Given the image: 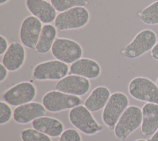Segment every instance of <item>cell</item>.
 <instances>
[{"instance_id": "f546056e", "label": "cell", "mask_w": 158, "mask_h": 141, "mask_svg": "<svg viewBox=\"0 0 158 141\" xmlns=\"http://www.w3.org/2000/svg\"><path fill=\"white\" fill-rule=\"evenodd\" d=\"M10 0H0V4L2 6V5H4V4H6V3H7Z\"/></svg>"}, {"instance_id": "484cf974", "label": "cell", "mask_w": 158, "mask_h": 141, "mask_svg": "<svg viewBox=\"0 0 158 141\" xmlns=\"http://www.w3.org/2000/svg\"><path fill=\"white\" fill-rule=\"evenodd\" d=\"M9 45L7 39L2 35H0V55H4L9 48Z\"/></svg>"}, {"instance_id": "1f68e13d", "label": "cell", "mask_w": 158, "mask_h": 141, "mask_svg": "<svg viewBox=\"0 0 158 141\" xmlns=\"http://www.w3.org/2000/svg\"><path fill=\"white\" fill-rule=\"evenodd\" d=\"M156 83H157V85H158V78H157V80H156Z\"/></svg>"}, {"instance_id": "8992f818", "label": "cell", "mask_w": 158, "mask_h": 141, "mask_svg": "<svg viewBox=\"0 0 158 141\" xmlns=\"http://www.w3.org/2000/svg\"><path fill=\"white\" fill-rule=\"evenodd\" d=\"M128 93L135 100L158 104V85L145 77H136L130 80Z\"/></svg>"}, {"instance_id": "9a60e30c", "label": "cell", "mask_w": 158, "mask_h": 141, "mask_svg": "<svg viewBox=\"0 0 158 141\" xmlns=\"http://www.w3.org/2000/svg\"><path fill=\"white\" fill-rule=\"evenodd\" d=\"M26 59V51L24 46L18 41H13L4 53L2 63L10 72L19 70L24 64Z\"/></svg>"}, {"instance_id": "2e32d148", "label": "cell", "mask_w": 158, "mask_h": 141, "mask_svg": "<svg viewBox=\"0 0 158 141\" xmlns=\"http://www.w3.org/2000/svg\"><path fill=\"white\" fill-rule=\"evenodd\" d=\"M69 73L88 79H95L101 75V67L99 64L94 59L81 58L70 64Z\"/></svg>"}, {"instance_id": "e0dca14e", "label": "cell", "mask_w": 158, "mask_h": 141, "mask_svg": "<svg viewBox=\"0 0 158 141\" xmlns=\"http://www.w3.org/2000/svg\"><path fill=\"white\" fill-rule=\"evenodd\" d=\"M141 132L145 136L153 135L158 129V104L147 103L142 108Z\"/></svg>"}, {"instance_id": "603a6c76", "label": "cell", "mask_w": 158, "mask_h": 141, "mask_svg": "<svg viewBox=\"0 0 158 141\" xmlns=\"http://www.w3.org/2000/svg\"><path fill=\"white\" fill-rule=\"evenodd\" d=\"M21 138L23 141H52L48 135L31 128L23 130Z\"/></svg>"}, {"instance_id": "d6a6232c", "label": "cell", "mask_w": 158, "mask_h": 141, "mask_svg": "<svg viewBox=\"0 0 158 141\" xmlns=\"http://www.w3.org/2000/svg\"><path fill=\"white\" fill-rule=\"evenodd\" d=\"M46 1H49V0H46Z\"/></svg>"}, {"instance_id": "9c48e42d", "label": "cell", "mask_w": 158, "mask_h": 141, "mask_svg": "<svg viewBox=\"0 0 158 141\" xmlns=\"http://www.w3.org/2000/svg\"><path fill=\"white\" fill-rule=\"evenodd\" d=\"M69 72L67 64L53 59L38 64L33 70L32 77L38 81L59 80L67 76Z\"/></svg>"}, {"instance_id": "ac0fdd59", "label": "cell", "mask_w": 158, "mask_h": 141, "mask_svg": "<svg viewBox=\"0 0 158 141\" xmlns=\"http://www.w3.org/2000/svg\"><path fill=\"white\" fill-rule=\"evenodd\" d=\"M110 90L105 86L94 88L84 101V106L91 112H96L103 109L110 96Z\"/></svg>"}, {"instance_id": "cb8c5ba5", "label": "cell", "mask_w": 158, "mask_h": 141, "mask_svg": "<svg viewBox=\"0 0 158 141\" xmlns=\"http://www.w3.org/2000/svg\"><path fill=\"white\" fill-rule=\"evenodd\" d=\"M13 113L9 105L6 102H0V124H5L10 121L13 116Z\"/></svg>"}, {"instance_id": "3957f363", "label": "cell", "mask_w": 158, "mask_h": 141, "mask_svg": "<svg viewBox=\"0 0 158 141\" xmlns=\"http://www.w3.org/2000/svg\"><path fill=\"white\" fill-rule=\"evenodd\" d=\"M70 123L85 135H93L103 130V127L93 116L91 111L83 105L77 106L69 113Z\"/></svg>"}, {"instance_id": "ffe728a7", "label": "cell", "mask_w": 158, "mask_h": 141, "mask_svg": "<svg viewBox=\"0 0 158 141\" xmlns=\"http://www.w3.org/2000/svg\"><path fill=\"white\" fill-rule=\"evenodd\" d=\"M52 24H45L43 26L35 51L39 54H46L51 50L52 46L57 38V31Z\"/></svg>"}, {"instance_id": "4fadbf2b", "label": "cell", "mask_w": 158, "mask_h": 141, "mask_svg": "<svg viewBox=\"0 0 158 141\" xmlns=\"http://www.w3.org/2000/svg\"><path fill=\"white\" fill-rule=\"evenodd\" d=\"M47 110L43 104L38 102H30L19 106L14 110L13 118L20 124H28L46 114Z\"/></svg>"}, {"instance_id": "d6986e66", "label": "cell", "mask_w": 158, "mask_h": 141, "mask_svg": "<svg viewBox=\"0 0 158 141\" xmlns=\"http://www.w3.org/2000/svg\"><path fill=\"white\" fill-rule=\"evenodd\" d=\"M32 126L33 129L52 137L60 136L64 132V125L60 121L45 116L34 120Z\"/></svg>"}, {"instance_id": "30bf717a", "label": "cell", "mask_w": 158, "mask_h": 141, "mask_svg": "<svg viewBox=\"0 0 158 141\" xmlns=\"http://www.w3.org/2000/svg\"><path fill=\"white\" fill-rule=\"evenodd\" d=\"M37 94L36 87L31 82L23 81L7 90L3 94V99L9 105L19 106L31 102Z\"/></svg>"}, {"instance_id": "ba28073f", "label": "cell", "mask_w": 158, "mask_h": 141, "mask_svg": "<svg viewBox=\"0 0 158 141\" xmlns=\"http://www.w3.org/2000/svg\"><path fill=\"white\" fill-rule=\"evenodd\" d=\"M80 96L70 95L58 90H51L43 96L42 104L51 113L71 109L81 104Z\"/></svg>"}, {"instance_id": "5bb4252c", "label": "cell", "mask_w": 158, "mask_h": 141, "mask_svg": "<svg viewBox=\"0 0 158 141\" xmlns=\"http://www.w3.org/2000/svg\"><path fill=\"white\" fill-rule=\"evenodd\" d=\"M27 10L42 23L50 24L54 22L57 11L52 4L46 0H26Z\"/></svg>"}, {"instance_id": "6da1fadb", "label": "cell", "mask_w": 158, "mask_h": 141, "mask_svg": "<svg viewBox=\"0 0 158 141\" xmlns=\"http://www.w3.org/2000/svg\"><path fill=\"white\" fill-rule=\"evenodd\" d=\"M157 41L156 33L151 29L139 31L133 40L121 51L122 54L128 59H135L151 50Z\"/></svg>"}, {"instance_id": "d4e9b609", "label": "cell", "mask_w": 158, "mask_h": 141, "mask_svg": "<svg viewBox=\"0 0 158 141\" xmlns=\"http://www.w3.org/2000/svg\"><path fill=\"white\" fill-rule=\"evenodd\" d=\"M59 141H82L79 132L74 129H67L60 135Z\"/></svg>"}, {"instance_id": "4316f807", "label": "cell", "mask_w": 158, "mask_h": 141, "mask_svg": "<svg viewBox=\"0 0 158 141\" xmlns=\"http://www.w3.org/2000/svg\"><path fill=\"white\" fill-rule=\"evenodd\" d=\"M8 70L2 63L0 64V82H4L8 75Z\"/></svg>"}, {"instance_id": "5b68a950", "label": "cell", "mask_w": 158, "mask_h": 141, "mask_svg": "<svg viewBox=\"0 0 158 141\" xmlns=\"http://www.w3.org/2000/svg\"><path fill=\"white\" fill-rule=\"evenodd\" d=\"M128 105L129 100L125 93L116 92L111 94L102 113V119L105 125L111 130L114 129Z\"/></svg>"}, {"instance_id": "7c38bea8", "label": "cell", "mask_w": 158, "mask_h": 141, "mask_svg": "<svg viewBox=\"0 0 158 141\" xmlns=\"http://www.w3.org/2000/svg\"><path fill=\"white\" fill-rule=\"evenodd\" d=\"M91 83L89 79L74 74H69L58 80L55 89L70 95L81 96L89 90Z\"/></svg>"}, {"instance_id": "7a4b0ae2", "label": "cell", "mask_w": 158, "mask_h": 141, "mask_svg": "<svg viewBox=\"0 0 158 141\" xmlns=\"http://www.w3.org/2000/svg\"><path fill=\"white\" fill-rule=\"evenodd\" d=\"M89 19V12L85 7H76L57 15L54 26L60 31L80 29L88 24Z\"/></svg>"}, {"instance_id": "44dd1931", "label": "cell", "mask_w": 158, "mask_h": 141, "mask_svg": "<svg viewBox=\"0 0 158 141\" xmlns=\"http://www.w3.org/2000/svg\"><path fill=\"white\" fill-rule=\"evenodd\" d=\"M140 20L149 25L158 24V0L144 7L138 13Z\"/></svg>"}, {"instance_id": "277c9868", "label": "cell", "mask_w": 158, "mask_h": 141, "mask_svg": "<svg viewBox=\"0 0 158 141\" xmlns=\"http://www.w3.org/2000/svg\"><path fill=\"white\" fill-rule=\"evenodd\" d=\"M142 110L137 106H128L122 114L114 129V134L119 141H124L141 124Z\"/></svg>"}, {"instance_id": "7402d4cb", "label": "cell", "mask_w": 158, "mask_h": 141, "mask_svg": "<svg viewBox=\"0 0 158 141\" xmlns=\"http://www.w3.org/2000/svg\"><path fill=\"white\" fill-rule=\"evenodd\" d=\"M57 12H62L76 7H85L88 0H50Z\"/></svg>"}, {"instance_id": "f1b7e54d", "label": "cell", "mask_w": 158, "mask_h": 141, "mask_svg": "<svg viewBox=\"0 0 158 141\" xmlns=\"http://www.w3.org/2000/svg\"><path fill=\"white\" fill-rule=\"evenodd\" d=\"M148 141H158V129L152 135V136L148 140Z\"/></svg>"}, {"instance_id": "4dcf8cb0", "label": "cell", "mask_w": 158, "mask_h": 141, "mask_svg": "<svg viewBox=\"0 0 158 141\" xmlns=\"http://www.w3.org/2000/svg\"><path fill=\"white\" fill-rule=\"evenodd\" d=\"M135 141H148V140H146L144 139H138V140H136Z\"/></svg>"}, {"instance_id": "52a82bcc", "label": "cell", "mask_w": 158, "mask_h": 141, "mask_svg": "<svg viewBox=\"0 0 158 141\" xmlns=\"http://www.w3.org/2000/svg\"><path fill=\"white\" fill-rule=\"evenodd\" d=\"M51 51L56 59L67 64L80 59L83 53L79 43L70 38L60 37L56 39Z\"/></svg>"}, {"instance_id": "8fae6325", "label": "cell", "mask_w": 158, "mask_h": 141, "mask_svg": "<svg viewBox=\"0 0 158 141\" xmlns=\"http://www.w3.org/2000/svg\"><path fill=\"white\" fill-rule=\"evenodd\" d=\"M42 24L33 15L27 16L23 20L20 27L19 38L25 47L35 48L43 26Z\"/></svg>"}, {"instance_id": "83f0119b", "label": "cell", "mask_w": 158, "mask_h": 141, "mask_svg": "<svg viewBox=\"0 0 158 141\" xmlns=\"http://www.w3.org/2000/svg\"><path fill=\"white\" fill-rule=\"evenodd\" d=\"M151 55L154 59L158 61V41L151 49Z\"/></svg>"}]
</instances>
